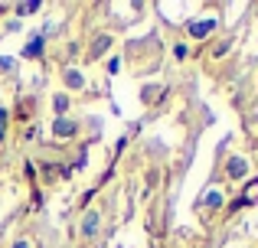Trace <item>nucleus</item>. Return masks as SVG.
Masks as SVG:
<instances>
[{
    "instance_id": "obj_1",
    "label": "nucleus",
    "mask_w": 258,
    "mask_h": 248,
    "mask_svg": "<svg viewBox=\"0 0 258 248\" xmlns=\"http://www.w3.org/2000/svg\"><path fill=\"white\" fill-rule=\"evenodd\" d=\"M229 177H235V180L245 177V160H242V157H232V160H229Z\"/></svg>"
},
{
    "instance_id": "obj_2",
    "label": "nucleus",
    "mask_w": 258,
    "mask_h": 248,
    "mask_svg": "<svg viewBox=\"0 0 258 248\" xmlns=\"http://www.w3.org/2000/svg\"><path fill=\"white\" fill-rule=\"evenodd\" d=\"M39 52H43V36H33V39H30V46L23 49V56H26V59H36Z\"/></svg>"
},
{
    "instance_id": "obj_3",
    "label": "nucleus",
    "mask_w": 258,
    "mask_h": 248,
    "mask_svg": "<svg viewBox=\"0 0 258 248\" xmlns=\"http://www.w3.org/2000/svg\"><path fill=\"white\" fill-rule=\"evenodd\" d=\"M213 26H216V20H206V23H189V33H193V36H206V33H213Z\"/></svg>"
},
{
    "instance_id": "obj_4",
    "label": "nucleus",
    "mask_w": 258,
    "mask_h": 248,
    "mask_svg": "<svg viewBox=\"0 0 258 248\" xmlns=\"http://www.w3.org/2000/svg\"><path fill=\"white\" fill-rule=\"evenodd\" d=\"M56 134H59V137H69V134H76V124H69L66 118H59V121H56Z\"/></svg>"
},
{
    "instance_id": "obj_5",
    "label": "nucleus",
    "mask_w": 258,
    "mask_h": 248,
    "mask_svg": "<svg viewBox=\"0 0 258 248\" xmlns=\"http://www.w3.org/2000/svg\"><path fill=\"white\" fill-rule=\"evenodd\" d=\"M95 229H98V212H88L85 216V235H92Z\"/></svg>"
},
{
    "instance_id": "obj_6",
    "label": "nucleus",
    "mask_w": 258,
    "mask_h": 248,
    "mask_svg": "<svg viewBox=\"0 0 258 248\" xmlns=\"http://www.w3.org/2000/svg\"><path fill=\"white\" fill-rule=\"evenodd\" d=\"M39 7H43V4H39V0H33V4H23V7H17V10H20V13H36Z\"/></svg>"
},
{
    "instance_id": "obj_7",
    "label": "nucleus",
    "mask_w": 258,
    "mask_h": 248,
    "mask_svg": "<svg viewBox=\"0 0 258 248\" xmlns=\"http://www.w3.org/2000/svg\"><path fill=\"white\" fill-rule=\"evenodd\" d=\"M66 82H69V85H76V89H79V85H82V75H79V72H66Z\"/></svg>"
},
{
    "instance_id": "obj_8",
    "label": "nucleus",
    "mask_w": 258,
    "mask_h": 248,
    "mask_svg": "<svg viewBox=\"0 0 258 248\" xmlns=\"http://www.w3.org/2000/svg\"><path fill=\"white\" fill-rule=\"evenodd\" d=\"M66 108H69V98H66V95H56V111H66Z\"/></svg>"
},
{
    "instance_id": "obj_9",
    "label": "nucleus",
    "mask_w": 258,
    "mask_h": 248,
    "mask_svg": "<svg viewBox=\"0 0 258 248\" xmlns=\"http://www.w3.org/2000/svg\"><path fill=\"white\" fill-rule=\"evenodd\" d=\"M4 127H7V111L0 108V140H4Z\"/></svg>"
},
{
    "instance_id": "obj_10",
    "label": "nucleus",
    "mask_w": 258,
    "mask_h": 248,
    "mask_svg": "<svg viewBox=\"0 0 258 248\" xmlns=\"http://www.w3.org/2000/svg\"><path fill=\"white\" fill-rule=\"evenodd\" d=\"M105 49H108V36H101L98 46H95V52H105Z\"/></svg>"
},
{
    "instance_id": "obj_11",
    "label": "nucleus",
    "mask_w": 258,
    "mask_h": 248,
    "mask_svg": "<svg viewBox=\"0 0 258 248\" xmlns=\"http://www.w3.org/2000/svg\"><path fill=\"white\" fill-rule=\"evenodd\" d=\"M13 248H30V245H26V242H17V245H13Z\"/></svg>"
}]
</instances>
